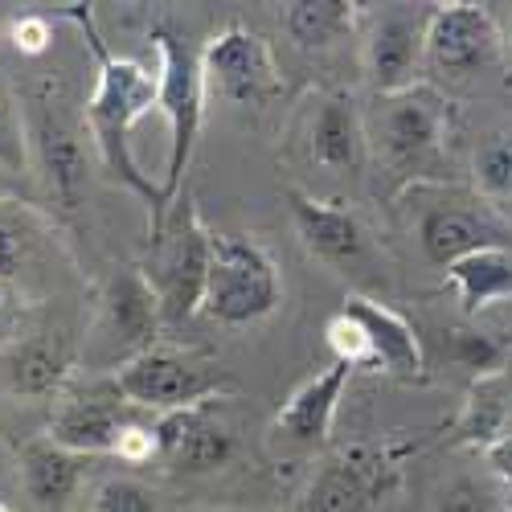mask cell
<instances>
[{"instance_id":"e575fe53","label":"cell","mask_w":512,"mask_h":512,"mask_svg":"<svg viewBox=\"0 0 512 512\" xmlns=\"http://www.w3.org/2000/svg\"><path fill=\"white\" fill-rule=\"evenodd\" d=\"M5 308H9V283H0V316H5Z\"/></svg>"},{"instance_id":"52a82bcc","label":"cell","mask_w":512,"mask_h":512,"mask_svg":"<svg viewBox=\"0 0 512 512\" xmlns=\"http://www.w3.org/2000/svg\"><path fill=\"white\" fill-rule=\"evenodd\" d=\"M160 304L156 291L144 279V271H119L103 295H99V312L95 324L87 332V349H82V361L91 369H123L136 357L156 349L160 336Z\"/></svg>"},{"instance_id":"f546056e","label":"cell","mask_w":512,"mask_h":512,"mask_svg":"<svg viewBox=\"0 0 512 512\" xmlns=\"http://www.w3.org/2000/svg\"><path fill=\"white\" fill-rule=\"evenodd\" d=\"M324 336H328V349H332L336 361H345L353 369H369V336H365V328H361L357 316H349L345 308H340L328 320Z\"/></svg>"},{"instance_id":"d6a6232c","label":"cell","mask_w":512,"mask_h":512,"mask_svg":"<svg viewBox=\"0 0 512 512\" xmlns=\"http://www.w3.org/2000/svg\"><path fill=\"white\" fill-rule=\"evenodd\" d=\"M50 41H54L50 21H46V17H37V13H29V17H21V21L13 25V46H17L21 54H29V58L46 54V50H50Z\"/></svg>"},{"instance_id":"d4e9b609","label":"cell","mask_w":512,"mask_h":512,"mask_svg":"<svg viewBox=\"0 0 512 512\" xmlns=\"http://www.w3.org/2000/svg\"><path fill=\"white\" fill-rule=\"evenodd\" d=\"M70 361L58 345H50V340H29V345H21L13 353V386L21 394H50L62 386Z\"/></svg>"},{"instance_id":"6da1fadb","label":"cell","mask_w":512,"mask_h":512,"mask_svg":"<svg viewBox=\"0 0 512 512\" xmlns=\"http://www.w3.org/2000/svg\"><path fill=\"white\" fill-rule=\"evenodd\" d=\"M66 17L82 29V37H87V46H91V54L99 62V82H95V95L87 103L91 140H95L103 164L111 168V177L148 201L152 230H156L164 222V213H168V197H164V185L144 177V168L136 164V156H132V127L156 107L160 82H156V74L148 66H140L132 58H115L107 50V41L95 29L91 5H66Z\"/></svg>"},{"instance_id":"d590c367","label":"cell","mask_w":512,"mask_h":512,"mask_svg":"<svg viewBox=\"0 0 512 512\" xmlns=\"http://www.w3.org/2000/svg\"><path fill=\"white\" fill-rule=\"evenodd\" d=\"M5 177H9V173H0V197H5Z\"/></svg>"},{"instance_id":"603a6c76","label":"cell","mask_w":512,"mask_h":512,"mask_svg":"<svg viewBox=\"0 0 512 512\" xmlns=\"http://www.w3.org/2000/svg\"><path fill=\"white\" fill-rule=\"evenodd\" d=\"M504 418H508V398H504V373L496 377H476L467 406L455 422L451 443H496L504 435Z\"/></svg>"},{"instance_id":"e0dca14e","label":"cell","mask_w":512,"mask_h":512,"mask_svg":"<svg viewBox=\"0 0 512 512\" xmlns=\"http://www.w3.org/2000/svg\"><path fill=\"white\" fill-rule=\"evenodd\" d=\"M156 447L173 467H185V472H213V467L226 463V455H230V431L213 418V402H201V406L160 414Z\"/></svg>"},{"instance_id":"277c9868","label":"cell","mask_w":512,"mask_h":512,"mask_svg":"<svg viewBox=\"0 0 512 512\" xmlns=\"http://www.w3.org/2000/svg\"><path fill=\"white\" fill-rule=\"evenodd\" d=\"M279 300H283V279L271 254L250 234L213 230L201 316L238 328V324H254L271 316Z\"/></svg>"},{"instance_id":"ffe728a7","label":"cell","mask_w":512,"mask_h":512,"mask_svg":"<svg viewBox=\"0 0 512 512\" xmlns=\"http://www.w3.org/2000/svg\"><path fill=\"white\" fill-rule=\"evenodd\" d=\"M82 476V455L58 447L54 439H37L21 447V480L33 504L41 508H62Z\"/></svg>"},{"instance_id":"30bf717a","label":"cell","mask_w":512,"mask_h":512,"mask_svg":"<svg viewBox=\"0 0 512 512\" xmlns=\"http://www.w3.org/2000/svg\"><path fill=\"white\" fill-rule=\"evenodd\" d=\"M29 140L37 144L41 168H46L50 189L58 193V201L74 205L82 185H87V144H95L91 127H87V111L74 115V107L66 103L62 87L41 82L37 95H33Z\"/></svg>"},{"instance_id":"ba28073f","label":"cell","mask_w":512,"mask_h":512,"mask_svg":"<svg viewBox=\"0 0 512 512\" xmlns=\"http://www.w3.org/2000/svg\"><path fill=\"white\" fill-rule=\"evenodd\" d=\"M115 390L127 406L173 414V410H185V406L218 402L222 394L234 390V381H230L226 369L201 365L193 357L168 353V349H152V353L136 357L132 365H123L115 373Z\"/></svg>"},{"instance_id":"d6986e66","label":"cell","mask_w":512,"mask_h":512,"mask_svg":"<svg viewBox=\"0 0 512 512\" xmlns=\"http://www.w3.org/2000/svg\"><path fill=\"white\" fill-rule=\"evenodd\" d=\"M123 426H132V418H123L115 402L74 398L54 414L50 439L74 455H99V451H115Z\"/></svg>"},{"instance_id":"9a60e30c","label":"cell","mask_w":512,"mask_h":512,"mask_svg":"<svg viewBox=\"0 0 512 512\" xmlns=\"http://www.w3.org/2000/svg\"><path fill=\"white\" fill-rule=\"evenodd\" d=\"M422 41H426V25H418L402 13H390L373 25V33L365 41V74L373 82L377 99L418 87V70L426 66Z\"/></svg>"},{"instance_id":"9c48e42d","label":"cell","mask_w":512,"mask_h":512,"mask_svg":"<svg viewBox=\"0 0 512 512\" xmlns=\"http://www.w3.org/2000/svg\"><path fill=\"white\" fill-rule=\"evenodd\" d=\"M201 78L209 99H226L234 107H263L283 91L271 46L246 25H226L205 41Z\"/></svg>"},{"instance_id":"74e56055","label":"cell","mask_w":512,"mask_h":512,"mask_svg":"<svg viewBox=\"0 0 512 512\" xmlns=\"http://www.w3.org/2000/svg\"><path fill=\"white\" fill-rule=\"evenodd\" d=\"M500 512H512V504H504V508H500Z\"/></svg>"},{"instance_id":"5b68a950","label":"cell","mask_w":512,"mask_h":512,"mask_svg":"<svg viewBox=\"0 0 512 512\" xmlns=\"http://www.w3.org/2000/svg\"><path fill=\"white\" fill-rule=\"evenodd\" d=\"M283 197H287V209H291V226H295L304 250L316 263H324L332 275L353 283L357 295H369L373 287L386 283L381 250H377L373 234L365 230V222L349 205L320 201V197L304 193L300 185H287Z\"/></svg>"},{"instance_id":"83f0119b","label":"cell","mask_w":512,"mask_h":512,"mask_svg":"<svg viewBox=\"0 0 512 512\" xmlns=\"http://www.w3.org/2000/svg\"><path fill=\"white\" fill-rule=\"evenodd\" d=\"M29 160V132L9 91H0V173H25Z\"/></svg>"},{"instance_id":"cb8c5ba5","label":"cell","mask_w":512,"mask_h":512,"mask_svg":"<svg viewBox=\"0 0 512 512\" xmlns=\"http://www.w3.org/2000/svg\"><path fill=\"white\" fill-rule=\"evenodd\" d=\"M37 246V218L25 201L0 197V283H13Z\"/></svg>"},{"instance_id":"f1b7e54d","label":"cell","mask_w":512,"mask_h":512,"mask_svg":"<svg viewBox=\"0 0 512 512\" xmlns=\"http://www.w3.org/2000/svg\"><path fill=\"white\" fill-rule=\"evenodd\" d=\"M91 512H156V492L132 476H115L99 484Z\"/></svg>"},{"instance_id":"4fadbf2b","label":"cell","mask_w":512,"mask_h":512,"mask_svg":"<svg viewBox=\"0 0 512 512\" xmlns=\"http://www.w3.org/2000/svg\"><path fill=\"white\" fill-rule=\"evenodd\" d=\"M398 480V463L386 451L353 447L332 455L308 480L295 512H369L373 500Z\"/></svg>"},{"instance_id":"836d02e7","label":"cell","mask_w":512,"mask_h":512,"mask_svg":"<svg viewBox=\"0 0 512 512\" xmlns=\"http://www.w3.org/2000/svg\"><path fill=\"white\" fill-rule=\"evenodd\" d=\"M488 467L496 472V480H504L512 488V431H504L496 443H488Z\"/></svg>"},{"instance_id":"3957f363","label":"cell","mask_w":512,"mask_h":512,"mask_svg":"<svg viewBox=\"0 0 512 512\" xmlns=\"http://www.w3.org/2000/svg\"><path fill=\"white\" fill-rule=\"evenodd\" d=\"M209 246L213 230L201 222V213L189 193L168 205L164 222L148 238V263L140 267L156 291V304L168 328H181L189 316L201 312L205 275H209Z\"/></svg>"},{"instance_id":"8d00e7d4","label":"cell","mask_w":512,"mask_h":512,"mask_svg":"<svg viewBox=\"0 0 512 512\" xmlns=\"http://www.w3.org/2000/svg\"><path fill=\"white\" fill-rule=\"evenodd\" d=\"M508 41H512V21H508Z\"/></svg>"},{"instance_id":"2e32d148","label":"cell","mask_w":512,"mask_h":512,"mask_svg":"<svg viewBox=\"0 0 512 512\" xmlns=\"http://www.w3.org/2000/svg\"><path fill=\"white\" fill-rule=\"evenodd\" d=\"M345 312L357 316L365 336H369V365L386 369L390 377H402V381H422L426 377L422 340L394 308L373 300V295H357L353 291L345 300Z\"/></svg>"},{"instance_id":"f35d334b","label":"cell","mask_w":512,"mask_h":512,"mask_svg":"<svg viewBox=\"0 0 512 512\" xmlns=\"http://www.w3.org/2000/svg\"><path fill=\"white\" fill-rule=\"evenodd\" d=\"M0 512H9V508H5V504H0Z\"/></svg>"},{"instance_id":"8992f818","label":"cell","mask_w":512,"mask_h":512,"mask_svg":"<svg viewBox=\"0 0 512 512\" xmlns=\"http://www.w3.org/2000/svg\"><path fill=\"white\" fill-rule=\"evenodd\" d=\"M156 54H160V95L156 107L168 119V173H164V197L173 205L181 197V181L185 168L193 160L197 136H201V119H205V78H201V54L189 46V41L173 29H156Z\"/></svg>"},{"instance_id":"ac0fdd59","label":"cell","mask_w":512,"mask_h":512,"mask_svg":"<svg viewBox=\"0 0 512 512\" xmlns=\"http://www.w3.org/2000/svg\"><path fill=\"white\" fill-rule=\"evenodd\" d=\"M357 369L345 365V361H332L324 373H316L308 386L295 390L279 414H275V431L295 439V443H324L328 431H332V418H336V406H340V394H345L349 377Z\"/></svg>"},{"instance_id":"1f68e13d","label":"cell","mask_w":512,"mask_h":512,"mask_svg":"<svg viewBox=\"0 0 512 512\" xmlns=\"http://www.w3.org/2000/svg\"><path fill=\"white\" fill-rule=\"evenodd\" d=\"M123 463H148L152 455H160L156 447V426H144V422H132V426H123V435L115 443V451Z\"/></svg>"},{"instance_id":"7a4b0ae2","label":"cell","mask_w":512,"mask_h":512,"mask_svg":"<svg viewBox=\"0 0 512 512\" xmlns=\"http://www.w3.org/2000/svg\"><path fill=\"white\" fill-rule=\"evenodd\" d=\"M369 127V148L377 160L390 168L406 185H443L451 181V160H447V140H451V103L418 82V87L402 95H381L377 115Z\"/></svg>"},{"instance_id":"484cf974","label":"cell","mask_w":512,"mask_h":512,"mask_svg":"<svg viewBox=\"0 0 512 512\" xmlns=\"http://www.w3.org/2000/svg\"><path fill=\"white\" fill-rule=\"evenodd\" d=\"M476 189L484 201H512V136L496 132L476 148Z\"/></svg>"},{"instance_id":"4316f807","label":"cell","mask_w":512,"mask_h":512,"mask_svg":"<svg viewBox=\"0 0 512 512\" xmlns=\"http://www.w3.org/2000/svg\"><path fill=\"white\" fill-rule=\"evenodd\" d=\"M451 361L472 369L476 377H496L504 369V345L488 332L463 328V332H451Z\"/></svg>"},{"instance_id":"4dcf8cb0","label":"cell","mask_w":512,"mask_h":512,"mask_svg":"<svg viewBox=\"0 0 512 512\" xmlns=\"http://www.w3.org/2000/svg\"><path fill=\"white\" fill-rule=\"evenodd\" d=\"M504 504L496 500V492L480 480H455L443 496H439V512H500Z\"/></svg>"},{"instance_id":"5bb4252c","label":"cell","mask_w":512,"mask_h":512,"mask_svg":"<svg viewBox=\"0 0 512 512\" xmlns=\"http://www.w3.org/2000/svg\"><path fill=\"white\" fill-rule=\"evenodd\" d=\"M308 156L328 173H361L369 160V127L353 95H320L308 119Z\"/></svg>"},{"instance_id":"7c38bea8","label":"cell","mask_w":512,"mask_h":512,"mask_svg":"<svg viewBox=\"0 0 512 512\" xmlns=\"http://www.w3.org/2000/svg\"><path fill=\"white\" fill-rule=\"evenodd\" d=\"M496 54H500V29L484 5L455 0V5H435L431 17H426L422 58L431 70L467 78L492 66Z\"/></svg>"},{"instance_id":"44dd1931","label":"cell","mask_w":512,"mask_h":512,"mask_svg":"<svg viewBox=\"0 0 512 512\" xmlns=\"http://www.w3.org/2000/svg\"><path fill=\"white\" fill-rule=\"evenodd\" d=\"M447 283L459 295L463 316H480L500 300H512V250H480L447 267Z\"/></svg>"},{"instance_id":"7402d4cb","label":"cell","mask_w":512,"mask_h":512,"mask_svg":"<svg viewBox=\"0 0 512 512\" xmlns=\"http://www.w3.org/2000/svg\"><path fill=\"white\" fill-rule=\"evenodd\" d=\"M361 5L349 0H291L283 5V29L300 50H328L357 29Z\"/></svg>"},{"instance_id":"8fae6325","label":"cell","mask_w":512,"mask_h":512,"mask_svg":"<svg viewBox=\"0 0 512 512\" xmlns=\"http://www.w3.org/2000/svg\"><path fill=\"white\" fill-rule=\"evenodd\" d=\"M418 242L422 254L435 267H455L467 254L480 250H512V230L496 218L492 201L472 193H451L447 201H435L418 218Z\"/></svg>"}]
</instances>
